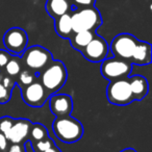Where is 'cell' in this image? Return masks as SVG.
<instances>
[{
	"label": "cell",
	"mask_w": 152,
	"mask_h": 152,
	"mask_svg": "<svg viewBox=\"0 0 152 152\" xmlns=\"http://www.w3.org/2000/svg\"><path fill=\"white\" fill-rule=\"evenodd\" d=\"M5 72L7 75L10 76H17L18 74L21 72V65H20L19 61H17L16 58H10V61H7V64L4 67Z\"/></svg>",
	"instance_id": "cell-19"
},
{
	"label": "cell",
	"mask_w": 152,
	"mask_h": 152,
	"mask_svg": "<svg viewBox=\"0 0 152 152\" xmlns=\"http://www.w3.org/2000/svg\"><path fill=\"white\" fill-rule=\"evenodd\" d=\"M47 95H48V93L44 89L42 83H36V81L26 86L25 90L22 93L25 103H27L30 106H34V107L42 106L46 101Z\"/></svg>",
	"instance_id": "cell-10"
},
{
	"label": "cell",
	"mask_w": 152,
	"mask_h": 152,
	"mask_svg": "<svg viewBox=\"0 0 152 152\" xmlns=\"http://www.w3.org/2000/svg\"><path fill=\"white\" fill-rule=\"evenodd\" d=\"M15 121L13 119H11L10 117H4V118L0 119V132L4 134L7 131L10 130L12 126H13Z\"/></svg>",
	"instance_id": "cell-21"
},
{
	"label": "cell",
	"mask_w": 152,
	"mask_h": 152,
	"mask_svg": "<svg viewBox=\"0 0 152 152\" xmlns=\"http://www.w3.org/2000/svg\"><path fill=\"white\" fill-rule=\"evenodd\" d=\"M55 30L59 37L64 39H70L73 34L71 24V15L65 14L55 19Z\"/></svg>",
	"instance_id": "cell-16"
},
{
	"label": "cell",
	"mask_w": 152,
	"mask_h": 152,
	"mask_svg": "<svg viewBox=\"0 0 152 152\" xmlns=\"http://www.w3.org/2000/svg\"><path fill=\"white\" fill-rule=\"evenodd\" d=\"M121 152H137L134 149H132V148H127V149H124V150H122Z\"/></svg>",
	"instance_id": "cell-30"
},
{
	"label": "cell",
	"mask_w": 152,
	"mask_h": 152,
	"mask_svg": "<svg viewBox=\"0 0 152 152\" xmlns=\"http://www.w3.org/2000/svg\"><path fill=\"white\" fill-rule=\"evenodd\" d=\"M7 148V140L3 133L0 132V151H5Z\"/></svg>",
	"instance_id": "cell-27"
},
{
	"label": "cell",
	"mask_w": 152,
	"mask_h": 152,
	"mask_svg": "<svg viewBox=\"0 0 152 152\" xmlns=\"http://www.w3.org/2000/svg\"><path fill=\"white\" fill-rule=\"evenodd\" d=\"M23 61L30 70L42 71L52 61V55L41 46H32L23 52Z\"/></svg>",
	"instance_id": "cell-6"
},
{
	"label": "cell",
	"mask_w": 152,
	"mask_h": 152,
	"mask_svg": "<svg viewBox=\"0 0 152 152\" xmlns=\"http://www.w3.org/2000/svg\"><path fill=\"white\" fill-rule=\"evenodd\" d=\"M10 58H11V56H10V54L7 51L0 50V70L4 69L5 65L10 61Z\"/></svg>",
	"instance_id": "cell-25"
},
{
	"label": "cell",
	"mask_w": 152,
	"mask_h": 152,
	"mask_svg": "<svg viewBox=\"0 0 152 152\" xmlns=\"http://www.w3.org/2000/svg\"><path fill=\"white\" fill-rule=\"evenodd\" d=\"M53 131L58 140L67 144H72L80 140L83 133V125L72 117L56 118L53 122Z\"/></svg>",
	"instance_id": "cell-1"
},
{
	"label": "cell",
	"mask_w": 152,
	"mask_h": 152,
	"mask_svg": "<svg viewBox=\"0 0 152 152\" xmlns=\"http://www.w3.org/2000/svg\"><path fill=\"white\" fill-rule=\"evenodd\" d=\"M1 85H2L3 87L5 88V89H7L9 91H11V90L14 88V85H15V83H14V80L11 78V77H9V76H5V77H3Z\"/></svg>",
	"instance_id": "cell-26"
},
{
	"label": "cell",
	"mask_w": 152,
	"mask_h": 152,
	"mask_svg": "<svg viewBox=\"0 0 152 152\" xmlns=\"http://www.w3.org/2000/svg\"><path fill=\"white\" fill-rule=\"evenodd\" d=\"M28 42V37L25 30L19 27H13L5 32L3 44L7 51L13 54H22L25 51Z\"/></svg>",
	"instance_id": "cell-8"
},
{
	"label": "cell",
	"mask_w": 152,
	"mask_h": 152,
	"mask_svg": "<svg viewBox=\"0 0 152 152\" xmlns=\"http://www.w3.org/2000/svg\"><path fill=\"white\" fill-rule=\"evenodd\" d=\"M50 110L56 118L68 117L73 110V101L69 95L57 94L53 95L49 100Z\"/></svg>",
	"instance_id": "cell-11"
},
{
	"label": "cell",
	"mask_w": 152,
	"mask_h": 152,
	"mask_svg": "<svg viewBox=\"0 0 152 152\" xmlns=\"http://www.w3.org/2000/svg\"><path fill=\"white\" fill-rule=\"evenodd\" d=\"M108 102L116 105H126L133 101V95L131 93L128 77L117 79L110 83L106 90Z\"/></svg>",
	"instance_id": "cell-4"
},
{
	"label": "cell",
	"mask_w": 152,
	"mask_h": 152,
	"mask_svg": "<svg viewBox=\"0 0 152 152\" xmlns=\"http://www.w3.org/2000/svg\"><path fill=\"white\" fill-rule=\"evenodd\" d=\"M95 36L96 34H94V31H90V30L75 32V34H72V37L70 38V40H71V45L73 46V48L81 51L92 40H93V38Z\"/></svg>",
	"instance_id": "cell-17"
},
{
	"label": "cell",
	"mask_w": 152,
	"mask_h": 152,
	"mask_svg": "<svg viewBox=\"0 0 152 152\" xmlns=\"http://www.w3.org/2000/svg\"><path fill=\"white\" fill-rule=\"evenodd\" d=\"M129 85H130L131 93L133 95V99L142 100L148 94V83L145 77L140 75L128 77Z\"/></svg>",
	"instance_id": "cell-15"
},
{
	"label": "cell",
	"mask_w": 152,
	"mask_h": 152,
	"mask_svg": "<svg viewBox=\"0 0 152 152\" xmlns=\"http://www.w3.org/2000/svg\"><path fill=\"white\" fill-rule=\"evenodd\" d=\"M42 86L48 94L58 91L67 80V70L61 61H51L41 73Z\"/></svg>",
	"instance_id": "cell-3"
},
{
	"label": "cell",
	"mask_w": 152,
	"mask_h": 152,
	"mask_svg": "<svg viewBox=\"0 0 152 152\" xmlns=\"http://www.w3.org/2000/svg\"><path fill=\"white\" fill-rule=\"evenodd\" d=\"M52 146H53V142H51L49 139L41 140V141H39L38 144H37V148H38V150L41 152L46 151L47 149L51 148Z\"/></svg>",
	"instance_id": "cell-22"
},
{
	"label": "cell",
	"mask_w": 152,
	"mask_h": 152,
	"mask_svg": "<svg viewBox=\"0 0 152 152\" xmlns=\"http://www.w3.org/2000/svg\"><path fill=\"white\" fill-rule=\"evenodd\" d=\"M10 91L7 89H5L1 83H0V103H4V102L9 101L10 99Z\"/></svg>",
	"instance_id": "cell-24"
},
{
	"label": "cell",
	"mask_w": 152,
	"mask_h": 152,
	"mask_svg": "<svg viewBox=\"0 0 152 152\" xmlns=\"http://www.w3.org/2000/svg\"><path fill=\"white\" fill-rule=\"evenodd\" d=\"M137 39L129 34H118L113 40L110 49L114 53L115 57H118L125 61H130L133 54V51L137 44Z\"/></svg>",
	"instance_id": "cell-7"
},
{
	"label": "cell",
	"mask_w": 152,
	"mask_h": 152,
	"mask_svg": "<svg viewBox=\"0 0 152 152\" xmlns=\"http://www.w3.org/2000/svg\"><path fill=\"white\" fill-rule=\"evenodd\" d=\"M70 15L73 34L85 30L94 31L102 23L99 12L93 7H83L79 11H73V13Z\"/></svg>",
	"instance_id": "cell-2"
},
{
	"label": "cell",
	"mask_w": 152,
	"mask_h": 152,
	"mask_svg": "<svg viewBox=\"0 0 152 152\" xmlns=\"http://www.w3.org/2000/svg\"><path fill=\"white\" fill-rule=\"evenodd\" d=\"M30 124L26 120H17L14 122L13 126L10 128L9 131L4 133L7 141L14 144H19L28 135L30 130Z\"/></svg>",
	"instance_id": "cell-12"
},
{
	"label": "cell",
	"mask_w": 152,
	"mask_h": 152,
	"mask_svg": "<svg viewBox=\"0 0 152 152\" xmlns=\"http://www.w3.org/2000/svg\"><path fill=\"white\" fill-rule=\"evenodd\" d=\"M100 70L104 78L110 81L127 78L131 72V63L118 57L103 59Z\"/></svg>",
	"instance_id": "cell-5"
},
{
	"label": "cell",
	"mask_w": 152,
	"mask_h": 152,
	"mask_svg": "<svg viewBox=\"0 0 152 152\" xmlns=\"http://www.w3.org/2000/svg\"><path fill=\"white\" fill-rule=\"evenodd\" d=\"M131 63L137 65H147L151 61V45L147 42L137 41V44L130 58Z\"/></svg>",
	"instance_id": "cell-14"
},
{
	"label": "cell",
	"mask_w": 152,
	"mask_h": 152,
	"mask_svg": "<svg viewBox=\"0 0 152 152\" xmlns=\"http://www.w3.org/2000/svg\"><path fill=\"white\" fill-rule=\"evenodd\" d=\"M83 55L90 61L99 63L106 58L108 53V45L104 39L95 36L93 40L80 51Z\"/></svg>",
	"instance_id": "cell-9"
},
{
	"label": "cell",
	"mask_w": 152,
	"mask_h": 152,
	"mask_svg": "<svg viewBox=\"0 0 152 152\" xmlns=\"http://www.w3.org/2000/svg\"><path fill=\"white\" fill-rule=\"evenodd\" d=\"M44 152H59V151H58L57 148H55L54 146H52V147L49 148V149H47L46 151H44Z\"/></svg>",
	"instance_id": "cell-29"
},
{
	"label": "cell",
	"mask_w": 152,
	"mask_h": 152,
	"mask_svg": "<svg viewBox=\"0 0 152 152\" xmlns=\"http://www.w3.org/2000/svg\"><path fill=\"white\" fill-rule=\"evenodd\" d=\"M71 3L78 7H93L96 0H70Z\"/></svg>",
	"instance_id": "cell-23"
},
{
	"label": "cell",
	"mask_w": 152,
	"mask_h": 152,
	"mask_svg": "<svg viewBox=\"0 0 152 152\" xmlns=\"http://www.w3.org/2000/svg\"><path fill=\"white\" fill-rule=\"evenodd\" d=\"M29 132H30V134H31L32 139L38 142L47 137L46 127H44L41 124H34V125H32V126H30Z\"/></svg>",
	"instance_id": "cell-18"
},
{
	"label": "cell",
	"mask_w": 152,
	"mask_h": 152,
	"mask_svg": "<svg viewBox=\"0 0 152 152\" xmlns=\"http://www.w3.org/2000/svg\"><path fill=\"white\" fill-rule=\"evenodd\" d=\"M19 75V80L22 85L28 86L30 83H32L34 81V76L29 70H24V71L20 72Z\"/></svg>",
	"instance_id": "cell-20"
},
{
	"label": "cell",
	"mask_w": 152,
	"mask_h": 152,
	"mask_svg": "<svg viewBox=\"0 0 152 152\" xmlns=\"http://www.w3.org/2000/svg\"><path fill=\"white\" fill-rule=\"evenodd\" d=\"M73 7L70 0H47L46 11L50 17L53 19H57L65 14H70Z\"/></svg>",
	"instance_id": "cell-13"
},
{
	"label": "cell",
	"mask_w": 152,
	"mask_h": 152,
	"mask_svg": "<svg viewBox=\"0 0 152 152\" xmlns=\"http://www.w3.org/2000/svg\"><path fill=\"white\" fill-rule=\"evenodd\" d=\"M7 152H23V148L20 144H14L10 147Z\"/></svg>",
	"instance_id": "cell-28"
}]
</instances>
